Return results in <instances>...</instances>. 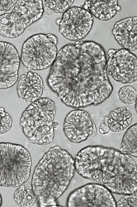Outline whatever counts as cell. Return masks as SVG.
Here are the masks:
<instances>
[{"mask_svg":"<svg viewBox=\"0 0 137 207\" xmlns=\"http://www.w3.org/2000/svg\"><path fill=\"white\" fill-rule=\"evenodd\" d=\"M82 7L98 19L107 21L114 17L120 9L117 0H89Z\"/></svg>","mask_w":137,"mask_h":207,"instance_id":"cell-15","label":"cell"},{"mask_svg":"<svg viewBox=\"0 0 137 207\" xmlns=\"http://www.w3.org/2000/svg\"><path fill=\"white\" fill-rule=\"evenodd\" d=\"M102 46L93 41L67 44L57 52L47 79L48 86L67 106L79 109L101 104L113 87Z\"/></svg>","mask_w":137,"mask_h":207,"instance_id":"cell-1","label":"cell"},{"mask_svg":"<svg viewBox=\"0 0 137 207\" xmlns=\"http://www.w3.org/2000/svg\"><path fill=\"white\" fill-rule=\"evenodd\" d=\"M94 18L82 7H70L63 13L59 25V32L65 38L79 41L84 38L92 29Z\"/></svg>","mask_w":137,"mask_h":207,"instance_id":"cell-10","label":"cell"},{"mask_svg":"<svg viewBox=\"0 0 137 207\" xmlns=\"http://www.w3.org/2000/svg\"><path fill=\"white\" fill-rule=\"evenodd\" d=\"M19 186L14 193L15 203L21 207H30L33 205L37 198L31 184L27 181Z\"/></svg>","mask_w":137,"mask_h":207,"instance_id":"cell-17","label":"cell"},{"mask_svg":"<svg viewBox=\"0 0 137 207\" xmlns=\"http://www.w3.org/2000/svg\"><path fill=\"white\" fill-rule=\"evenodd\" d=\"M12 119L3 107H0V135L9 132L12 125Z\"/></svg>","mask_w":137,"mask_h":207,"instance_id":"cell-21","label":"cell"},{"mask_svg":"<svg viewBox=\"0 0 137 207\" xmlns=\"http://www.w3.org/2000/svg\"><path fill=\"white\" fill-rule=\"evenodd\" d=\"M135 102V110L136 113H137V99L135 100V102Z\"/></svg>","mask_w":137,"mask_h":207,"instance_id":"cell-27","label":"cell"},{"mask_svg":"<svg viewBox=\"0 0 137 207\" xmlns=\"http://www.w3.org/2000/svg\"><path fill=\"white\" fill-rule=\"evenodd\" d=\"M2 198L0 193V207L2 205Z\"/></svg>","mask_w":137,"mask_h":207,"instance_id":"cell-28","label":"cell"},{"mask_svg":"<svg viewBox=\"0 0 137 207\" xmlns=\"http://www.w3.org/2000/svg\"><path fill=\"white\" fill-rule=\"evenodd\" d=\"M107 72L116 81L122 84H132L137 80V59L131 51L122 48L110 49L107 52Z\"/></svg>","mask_w":137,"mask_h":207,"instance_id":"cell-9","label":"cell"},{"mask_svg":"<svg viewBox=\"0 0 137 207\" xmlns=\"http://www.w3.org/2000/svg\"><path fill=\"white\" fill-rule=\"evenodd\" d=\"M43 80L37 73L28 71L21 75L17 81L16 90L20 101L31 104L40 98L44 89Z\"/></svg>","mask_w":137,"mask_h":207,"instance_id":"cell-13","label":"cell"},{"mask_svg":"<svg viewBox=\"0 0 137 207\" xmlns=\"http://www.w3.org/2000/svg\"><path fill=\"white\" fill-rule=\"evenodd\" d=\"M75 170L82 177L104 185L112 192L126 194L137 189V170L130 156L110 147L90 145L74 159Z\"/></svg>","mask_w":137,"mask_h":207,"instance_id":"cell-2","label":"cell"},{"mask_svg":"<svg viewBox=\"0 0 137 207\" xmlns=\"http://www.w3.org/2000/svg\"><path fill=\"white\" fill-rule=\"evenodd\" d=\"M57 53V45L47 34L40 33L31 36L24 42L20 58L27 69L40 70L53 65Z\"/></svg>","mask_w":137,"mask_h":207,"instance_id":"cell-7","label":"cell"},{"mask_svg":"<svg viewBox=\"0 0 137 207\" xmlns=\"http://www.w3.org/2000/svg\"><path fill=\"white\" fill-rule=\"evenodd\" d=\"M43 11L42 0H17L11 12L0 15V35L10 38L20 36L42 17Z\"/></svg>","mask_w":137,"mask_h":207,"instance_id":"cell-6","label":"cell"},{"mask_svg":"<svg viewBox=\"0 0 137 207\" xmlns=\"http://www.w3.org/2000/svg\"><path fill=\"white\" fill-rule=\"evenodd\" d=\"M43 12L46 16H50L52 14L53 11L50 8L45 6L44 8Z\"/></svg>","mask_w":137,"mask_h":207,"instance_id":"cell-26","label":"cell"},{"mask_svg":"<svg viewBox=\"0 0 137 207\" xmlns=\"http://www.w3.org/2000/svg\"><path fill=\"white\" fill-rule=\"evenodd\" d=\"M73 0H45L44 4L55 12L58 13L64 12L73 3Z\"/></svg>","mask_w":137,"mask_h":207,"instance_id":"cell-20","label":"cell"},{"mask_svg":"<svg viewBox=\"0 0 137 207\" xmlns=\"http://www.w3.org/2000/svg\"><path fill=\"white\" fill-rule=\"evenodd\" d=\"M56 111L55 102L48 97L40 98L25 109L19 124L23 133L31 143L45 145L53 141Z\"/></svg>","mask_w":137,"mask_h":207,"instance_id":"cell-4","label":"cell"},{"mask_svg":"<svg viewBox=\"0 0 137 207\" xmlns=\"http://www.w3.org/2000/svg\"><path fill=\"white\" fill-rule=\"evenodd\" d=\"M21 61L13 45L0 41V89L10 88L17 82Z\"/></svg>","mask_w":137,"mask_h":207,"instance_id":"cell-12","label":"cell"},{"mask_svg":"<svg viewBox=\"0 0 137 207\" xmlns=\"http://www.w3.org/2000/svg\"><path fill=\"white\" fill-rule=\"evenodd\" d=\"M119 150L132 157H137V124L130 126L123 136Z\"/></svg>","mask_w":137,"mask_h":207,"instance_id":"cell-18","label":"cell"},{"mask_svg":"<svg viewBox=\"0 0 137 207\" xmlns=\"http://www.w3.org/2000/svg\"><path fill=\"white\" fill-rule=\"evenodd\" d=\"M137 91L131 85L122 86L119 90L117 95L120 101L123 104L129 105L134 103L137 99Z\"/></svg>","mask_w":137,"mask_h":207,"instance_id":"cell-19","label":"cell"},{"mask_svg":"<svg viewBox=\"0 0 137 207\" xmlns=\"http://www.w3.org/2000/svg\"><path fill=\"white\" fill-rule=\"evenodd\" d=\"M137 191L134 192L125 194L116 203L117 207H137Z\"/></svg>","mask_w":137,"mask_h":207,"instance_id":"cell-22","label":"cell"},{"mask_svg":"<svg viewBox=\"0 0 137 207\" xmlns=\"http://www.w3.org/2000/svg\"><path fill=\"white\" fill-rule=\"evenodd\" d=\"M132 120L130 108L121 107L111 111L105 117L103 122L110 131L120 132L129 126Z\"/></svg>","mask_w":137,"mask_h":207,"instance_id":"cell-16","label":"cell"},{"mask_svg":"<svg viewBox=\"0 0 137 207\" xmlns=\"http://www.w3.org/2000/svg\"><path fill=\"white\" fill-rule=\"evenodd\" d=\"M112 192L104 185L95 183L86 184L70 193L67 201L68 207H116Z\"/></svg>","mask_w":137,"mask_h":207,"instance_id":"cell-8","label":"cell"},{"mask_svg":"<svg viewBox=\"0 0 137 207\" xmlns=\"http://www.w3.org/2000/svg\"><path fill=\"white\" fill-rule=\"evenodd\" d=\"M31 166L30 154L23 146L0 143V186L16 187L27 181Z\"/></svg>","mask_w":137,"mask_h":207,"instance_id":"cell-5","label":"cell"},{"mask_svg":"<svg viewBox=\"0 0 137 207\" xmlns=\"http://www.w3.org/2000/svg\"><path fill=\"white\" fill-rule=\"evenodd\" d=\"M63 129L68 140L74 143H81L97 134L96 124L89 113L80 109L72 110L67 115Z\"/></svg>","mask_w":137,"mask_h":207,"instance_id":"cell-11","label":"cell"},{"mask_svg":"<svg viewBox=\"0 0 137 207\" xmlns=\"http://www.w3.org/2000/svg\"><path fill=\"white\" fill-rule=\"evenodd\" d=\"M99 131L102 134H106L110 131L109 128L106 126L103 122L101 123L99 127Z\"/></svg>","mask_w":137,"mask_h":207,"instance_id":"cell-24","label":"cell"},{"mask_svg":"<svg viewBox=\"0 0 137 207\" xmlns=\"http://www.w3.org/2000/svg\"><path fill=\"white\" fill-rule=\"evenodd\" d=\"M112 33L118 43L130 51L137 48V16L127 17L116 22Z\"/></svg>","mask_w":137,"mask_h":207,"instance_id":"cell-14","label":"cell"},{"mask_svg":"<svg viewBox=\"0 0 137 207\" xmlns=\"http://www.w3.org/2000/svg\"><path fill=\"white\" fill-rule=\"evenodd\" d=\"M46 34L53 42L57 45L58 40L56 36L51 33H49Z\"/></svg>","mask_w":137,"mask_h":207,"instance_id":"cell-25","label":"cell"},{"mask_svg":"<svg viewBox=\"0 0 137 207\" xmlns=\"http://www.w3.org/2000/svg\"><path fill=\"white\" fill-rule=\"evenodd\" d=\"M75 170L73 157L59 146L44 154L34 169L31 184L39 206H61L56 200L68 187Z\"/></svg>","mask_w":137,"mask_h":207,"instance_id":"cell-3","label":"cell"},{"mask_svg":"<svg viewBox=\"0 0 137 207\" xmlns=\"http://www.w3.org/2000/svg\"><path fill=\"white\" fill-rule=\"evenodd\" d=\"M17 1V0H0V14L11 10Z\"/></svg>","mask_w":137,"mask_h":207,"instance_id":"cell-23","label":"cell"}]
</instances>
